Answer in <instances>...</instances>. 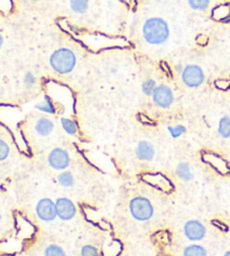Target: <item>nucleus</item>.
Masks as SVG:
<instances>
[{
  "label": "nucleus",
  "mask_w": 230,
  "mask_h": 256,
  "mask_svg": "<svg viewBox=\"0 0 230 256\" xmlns=\"http://www.w3.org/2000/svg\"><path fill=\"white\" fill-rule=\"evenodd\" d=\"M17 232L15 210L12 204L7 186L0 184V244L4 243Z\"/></svg>",
  "instance_id": "obj_1"
},
{
  "label": "nucleus",
  "mask_w": 230,
  "mask_h": 256,
  "mask_svg": "<svg viewBox=\"0 0 230 256\" xmlns=\"http://www.w3.org/2000/svg\"><path fill=\"white\" fill-rule=\"evenodd\" d=\"M142 38L152 45L164 44L170 38L168 24L163 18H148L142 26Z\"/></svg>",
  "instance_id": "obj_2"
},
{
  "label": "nucleus",
  "mask_w": 230,
  "mask_h": 256,
  "mask_svg": "<svg viewBox=\"0 0 230 256\" xmlns=\"http://www.w3.org/2000/svg\"><path fill=\"white\" fill-rule=\"evenodd\" d=\"M12 154V138L9 132L0 122V184L8 186L10 178L9 161Z\"/></svg>",
  "instance_id": "obj_3"
},
{
  "label": "nucleus",
  "mask_w": 230,
  "mask_h": 256,
  "mask_svg": "<svg viewBox=\"0 0 230 256\" xmlns=\"http://www.w3.org/2000/svg\"><path fill=\"white\" fill-rule=\"evenodd\" d=\"M50 64L55 72L60 73V74H68L74 68L76 56L70 48H58L50 56Z\"/></svg>",
  "instance_id": "obj_4"
},
{
  "label": "nucleus",
  "mask_w": 230,
  "mask_h": 256,
  "mask_svg": "<svg viewBox=\"0 0 230 256\" xmlns=\"http://www.w3.org/2000/svg\"><path fill=\"white\" fill-rule=\"evenodd\" d=\"M132 216L138 222H147L154 216V207L145 196H135L130 202Z\"/></svg>",
  "instance_id": "obj_5"
},
{
  "label": "nucleus",
  "mask_w": 230,
  "mask_h": 256,
  "mask_svg": "<svg viewBox=\"0 0 230 256\" xmlns=\"http://www.w3.org/2000/svg\"><path fill=\"white\" fill-rule=\"evenodd\" d=\"M35 214L42 222H53L58 217L56 204L50 198L40 199L35 206Z\"/></svg>",
  "instance_id": "obj_6"
},
{
  "label": "nucleus",
  "mask_w": 230,
  "mask_h": 256,
  "mask_svg": "<svg viewBox=\"0 0 230 256\" xmlns=\"http://www.w3.org/2000/svg\"><path fill=\"white\" fill-rule=\"evenodd\" d=\"M182 81L188 88H196L200 86L204 81V70L196 64H190L183 68Z\"/></svg>",
  "instance_id": "obj_7"
},
{
  "label": "nucleus",
  "mask_w": 230,
  "mask_h": 256,
  "mask_svg": "<svg viewBox=\"0 0 230 256\" xmlns=\"http://www.w3.org/2000/svg\"><path fill=\"white\" fill-rule=\"evenodd\" d=\"M48 164L55 170H66V168L70 166V155L64 148H56L52 150L48 154Z\"/></svg>",
  "instance_id": "obj_8"
},
{
  "label": "nucleus",
  "mask_w": 230,
  "mask_h": 256,
  "mask_svg": "<svg viewBox=\"0 0 230 256\" xmlns=\"http://www.w3.org/2000/svg\"><path fill=\"white\" fill-rule=\"evenodd\" d=\"M153 102L160 108H168L174 102V94L168 86L160 84L156 86L153 94Z\"/></svg>",
  "instance_id": "obj_9"
},
{
  "label": "nucleus",
  "mask_w": 230,
  "mask_h": 256,
  "mask_svg": "<svg viewBox=\"0 0 230 256\" xmlns=\"http://www.w3.org/2000/svg\"><path fill=\"white\" fill-rule=\"evenodd\" d=\"M206 230L204 224L199 220H188L184 225V235L192 242L202 240L206 237Z\"/></svg>",
  "instance_id": "obj_10"
},
{
  "label": "nucleus",
  "mask_w": 230,
  "mask_h": 256,
  "mask_svg": "<svg viewBox=\"0 0 230 256\" xmlns=\"http://www.w3.org/2000/svg\"><path fill=\"white\" fill-rule=\"evenodd\" d=\"M55 204H56L58 217L61 219V220L68 222L71 220L72 218H74L76 214V208L72 200L68 198H60L55 201Z\"/></svg>",
  "instance_id": "obj_11"
},
{
  "label": "nucleus",
  "mask_w": 230,
  "mask_h": 256,
  "mask_svg": "<svg viewBox=\"0 0 230 256\" xmlns=\"http://www.w3.org/2000/svg\"><path fill=\"white\" fill-rule=\"evenodd\" d=\"M155 155V150L150 142L142 140L136 148V156L142 161H152Z\"/></svg>",
  "instance_id": "obj_12"
},
{
  "label": "nucleus",
  "mask_w": 230,
  "mask_h": 256,
  "mask_svg": "<svg viewBox=\"0 0 230 256\" xmlns=\"http://www.w3.org/2000/svg\"><path fill=\"white\" fill-rule=\"evenodd\" d=\"M54 130V122L48 117H40L34 124V130L38 136H48Z\"/></svg>",
  "instance_id": "obj_13"
},
{
  "label": "nucleus",
  "mask_w": 230,
  "mask_h": 256,
  "mask_svg": "<svg viewBox=\"0 0 230 256\" xmlns=\"http://www.w3.org/2000/svg\"><path fill=\"white\" fill-rule=\"evenodd\" d=\"M212 18L220 22H230V2L219 4L212 10Z\"/></svg>",
  "instance_id": "obj_14"
},
{
  "label": "nucleus",
  "mask_w": 230,
  "mask_h": 256,
  "mask_svg": "<svg viewBox=\"0 0 230 256\" xmlns=\"http://www.w3.org/2000/svg\"><path fill=\"white\" fill-rule=\"evenodd\" d=\"M176 176L183 181H190L193 179V173L190 168V166L186 162H182L176 166Z\"/></svg>",
  "instance_id": "obj_15"
},
{
  "label": "nucleus",
  "mask_w": 230,
  "mask_h": 256,
  "mask_svg": "<svg viewBox=\"0 0 230 256\" xmlns=\"http://www.w3.org/2000/svg\"><path fill=\"white\" fill-rule=\"evenodd\" d=\"M218 132L222 138H230V117L224 116L220 118L218 125Z\"/></svg>",
  "instance_id": "obj_16"
},
{
  "label": "nucleus",
  "mask_w": 230,
  "mask_h": 256,
  "mask_svg": "<svg viewBox=\"0 0 230 256\" xmlns=\"http://www.w3.org/2000/svg\"><path fill=\"white\" fill-rule=\"evenodd\" d=\"M183 256H206V250L200 245L193 244L184 248Z\"/></svg>",
  "instance_id": "obj_17"
},
{
  "label": "nucleus",
  "mask_w": 230,
  "mask_h": 256,
  "mask_svg": "<svg viewBox=\"0 0 230 256\" xmlns=\"http://www.w3.org/2000/svg\"><path fill=\"white\" fill-rule=\"evenodd\" d=\"M58 182L60 186L68 188L74 184V176L70 171H63L58 176Z\"/></svg>",
  "instance_id": "obj_18"
},
{
  "label": "nucleus",
  "mask_w": 230,
  "mask_h": 256,
  "mask_svg": "<svg viewBox=\"0 0 230 256\" xmlns=\"http://www.w3.org/2000/svg\"><path fill=\"white\" fill-rule=\"evenodd\" d=\"M70 7L76 14H84L88 10V0H70Z\"/></svg>",
  "instance_id": "obj_19"
},
{
  "label": "nucleus",
  "mask_w": 230,
  "mask_h": 256,
  "mask_svg": "<svg viewBox=\"0 0 230 256\" xmlns=\"http://www.w3.org/2000/svg\"><path fill=\"white\" fill-rule=\"evenodd\" d=\"M44 256H66L63 248L58 245H50L44 250Z\"/></svg>",
  "instance_id": "obj_20"
},
{
  "label": "nucleus",
  "mask_w": 230,
  "mask_h": 256,
  "mask_svg": "<svg viewBox=\"0 0 230 256\" xmlns=\"http://www.w3.org/2000/svg\"><path fill=\"white\" fill-rule=\"evenodd\" d=\"M61 124L64 128V130H66L68 134L70 135H76L78 132V127L76 125V122L71 120H68V118H62L61 120Z\"/></svg>",
  "instance_id": "obj_21"
},
{
  "label": "nucleus",
  "mask_w": 230,
  "mask_h": 256,
  "mask_svg": "<svg viewBox=\"0 0 230 256\" xmlns=\"http://www.w3.org/2000/svg\"><path fill=\"white\" fill-rule=\"evenodd\" d=\"M211 0H188V4L194 10H206L209 7Z\"/></svg>",
  "instance_id": "obj_22"
},
{
  "label": "nucleus",
  "mask_w": 230,
  "mask_h": 256,
  "mask_svg": "<svg viewBox=\"0 0 230 256\" xmlns=\"http://www.w3.org/2000/svg\"><path fill=\"white\" fill-rule=\"evenodd\" d=\"M156 82L153 79H148L142 82V91L144 92L146 96H152L154 92V90L156 89Z\"/></svg>",
  "instance_id": "obj_23"
},
{
  "label": "nucleus",
  "mask_w": 230,
  "mask_h": 256,
  "mask_svg": "<svg viewBox=\"0 0 230 256\" xmlns=\"http://www.w3.org/2000/svg\"><path fill=\"white\" fill-rule=\"evenodd\" d=\"M38 108L40 109V110H42L44 112H48V114H54L55 112L53 102H50L48 97H46L42 104H38Z\"/></svg>",
  "instance_id": "obj_24"
},
{
  "label": "nucleus",
  "mask_w": 230,
  "mask_h": 256,
  "mask_svg": "<svg viewBox=\"0 0 230 256\" xmlns=\"http://www.w3.org/2000/svg\"><path fill=\"white\" fill-rule=\"evenodd\" d=\"M81 256H99L98 248L92 245H84L81 248Z\"/></svg>",
  "instance_id": "obj_25"
},
{
  "label": "nucleus",
  "mask_w": 230,
  "mask_h": 256,
  "mask_svg": "<svg viewBox=\"0 0 230 256\" xmlns=\"http://www.w3.org/2000/svg\"><path fill=\"white\" fill-rule=\"evenodd\" d=\"M214 86L219 90H229L230 89V79H218L214 81Z\"/></svg>",
  "instance_id": "obj_26"
},
{
  "label": "nucleus",
  "mask_w": 230,
  "mask_h": 256,
  "mask_svg": "<svg viewBox=\"0 0 230 256\" xmlns=\"http://www.w3.org/2000/svg\"><path fill=\"white\" fill-rule=\"evenodd\" d=\"M168 130L171 132V135L173 137H178L181 136L184 132H186V127L182 125H178L176 127H168Z\"/></svg>",
  "instance_id": "obj_27"
},
{
  "label": "nucleus",
  "mask_w": 230,
  "mask_h": 256,
  "mask_svg": "<svg viewBox=\"0 0 230 256\" xmlns=\"http://www.w3.org/2000/svg\"><path fill=\"white\" fill-rule=\"evenodd\" d=\"M22 81H24V84L26 86H33L36 82V78L32 72H27L24 76V80Z\"/></svg>",
  "instance_id": "obj_28"
},
{
  "label": "nucleus",
  "mask_w": 230,
  "mask_h": 256,
  "mask_svg": "<svg viewBox=\"0 0 230 256\" xmlns=\"http://www.w3.org/2000/svg\"><path fill=\"white\" fill-rule=\"evenodd\" d=\"M2 45H4V38H2V34H0V48H2Z\"/></svg>",
  "instance_id": "obj_29"
},
{
  "label": "nucleus",
  "mask_w": 230,
  "mask_h": 256,
  "mask_svg": "<svg viewBox=\"0 0 230 256\" xmlns=\"http://www.w3.org/2000/svg\"><path fill=\"white\" fill-rule=\"evenodd\" d=\"M224 256H230V250H227L226 253H224Z\"/></svg>",
  "instance_id": "obj_30"
},
{
  "label": "nucleus",
  "mask_w": 230,
  "mask_h": 256,
  "mask_svg": "<svg viewBox=\"0 0 230 256\" xmlns=\"http://www.w3.org/2000/svg\"><path fill=\"white\" fill-rule=\"evenodd\" d=\"M0 256H6L4 254H2V253H0Z\"/></svg>",
  "instance_id": "obj_31"
},
{
  "label": "nucleus",
  "mask_w": 230,
  "mask_h": 256,
  "mask_svg": "<svg viewBox=\"0 0 230 256\" xmlns=\"http://www.w3.org/2000/svg\"><path fill=\"white\" fill-rule=\"evenodd\" d=\"M32 2H40V0H32Z\"/></svg>",
  "instance_id": "obj_32"
},
{
  "label": "nucleus",
  "mask_w": 230,
  "mask_h": 256,
  "mask_svg": "<svg viewBox=\"0 0 230 256\" xmlns=\"http://www.w3.org/2000/svg\"><path fill=\"white\" fill-rule=\"evenodd\" d=\"M229 76H230V73H229Z\"/></svg>",
  "instance_id": "obj_33"
}]
</instances>
